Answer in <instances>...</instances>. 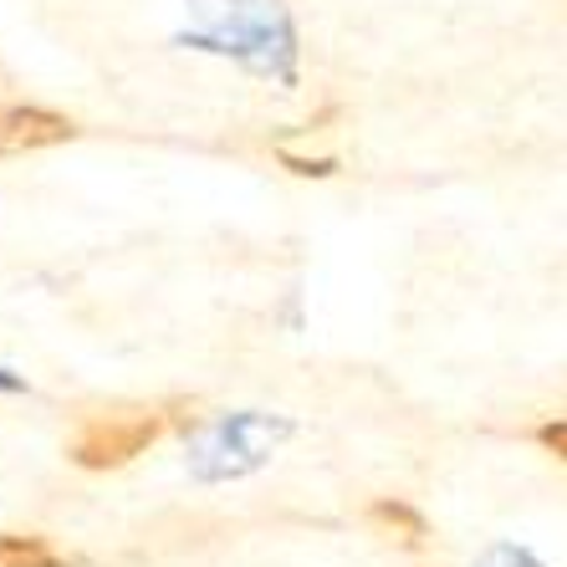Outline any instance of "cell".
<instances>
[{"mask_svg": "<svg viewBox=\"0 0 567 567\" xmlns=\"http://www.w3.org/2000/svg\"><path fill=\"white\" fill-rule=\"evenodd\" d=\"M169 430L164 410H113V414H87L72 435V461L82 471H118V465L138 461L158 435Z\"/></svg>", "mask_w": 567, "mask_h": 567, "instance_id": "1", "label": "cell"}, {"mask_svg": "<svg viewBox=\"0 0 567 567\" xmlns=\"http://www.w3.org/2000/svg\"><path fill=\"white\" fill-rule=\"evenodd\" d=\"M72 118L52 113V107L37 103H11L0 107V154H37V148H52L72 138Z\"/></svg>", "mask_w": 567, "mask_h": 567, "instance_id": "2", "label": "cell"}, {"mask_svg": "<svg viewBox=\"0 0 567 567\" xmlns=\"http://www.w3.org/2000/svg\"><path fill=\"white\" fill-rule=\"evenodd\" d=\"M369 527L379 532V537L399 542V547H410V553H420L424 537H430L424 512L414 502H404V496H379V502L369 506Z\"/></svg>", "mask_w": 567, "mask_h": 567, "instance_id": "3", "label": "cell"}, {"mask_svg": "<svg viewBox=\"0 0 567 567\" xmlns=\"http://www.w3.org/2000/svg\"><path fill=\"white\" fill-rule=\"evenodd\" d=\"M0 567H72V557L31 532H0Z\"/></svg>", "mask_w": 567, "mask_h": 567, "instance_id": "4", "label": "cell"}, {"mask_svg": "<svg viewBox=\"0 0 567 567\" xmlns=\"http://www.w3.org/2000/svg\"><path fill=\"white\" fill-rule=\"evenodd\" d=\"M537 445L557 461H567V420H542L537 424Z\"/></svg>", "mask_w": 567, "mask_h": 567, "instance_id": "5", "label": "cell"}]
</instances>
